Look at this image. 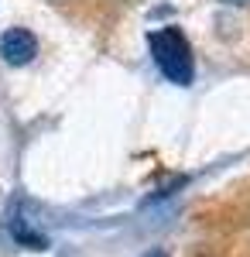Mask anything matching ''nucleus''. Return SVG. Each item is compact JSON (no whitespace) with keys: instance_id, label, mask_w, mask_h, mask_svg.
<instances>
[{"instance_id":"nucleus-1","label":"nucleus","mask_w":250,"mask_h":257,"mask_svg":"<svg viewBox=\"0 0 250 257\" xmlns=\"http://www.w3.org/2000/svg\"><path fill=\"white\" fill-rule=\"evenodd\" d=\"M148 45H151V55L161 69V76H168V82H178V86L192 82V48H189V41L178 28L151 31Z\"/></svg>"},{"instance_id":"nucleus-2","label":"nucleus","mask_w":250,"mask_h":257,"mask_svg":"<svg viewBox=\"0 0 250 257\" xmlns=\"http://www.w3.org/2000/svg\"><path fill=\"white\" fill-rule=\"evenodd\" d=\"M35 52H38V41H35L31 31H24V28L4 31V38H0V59L7 62V65H28V62L35 59Z\"/></svg>"},{"instance_id":"nucleus-3","label":"nucleus","mask_w":250,"mask_h":257,"mask_svg":"<svg viewBox=\"0 0 250 257\" xmlns=\"http://www.w3.org/2000/svg\"><path fill=\"white\" fill-rule=\"evenodd\" d=\"M11 233H14V240H21V243H24V247H31V250H45V237H38L35 230H28V226L14 223V226H11Z\"/></svg>"},{"instance_id":"nucleus-4","label":"nucleus","mask_w":250,"mask_h":257,"mask_svg":"<svg viewBox=\"0 0 250 257\" xmlns=\"http://www.w3.org/2000/svg\"><path fill=\"white\" fill-rule=\"evenodd\" d=\"M144 257H168V250H161V247H154V250H148Z\"/></svg>"},{"instance_id":"nucleus-5","label":"nucleus","mask_w":250,"mask_h":257,"mask_svg":"<svg viewBox=\"0 0 250 257\" xmlns=\"http://www.w3.org/2000/svg\"><path fill=\"white\" fill-rule=\"evenodd\" d=\"M223 4H233V7H247L250 0H223Z\"/></svg>"}]
</instances>
